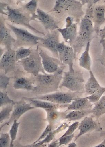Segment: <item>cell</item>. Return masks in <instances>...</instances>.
<instances>
[{
	"mask_svg": "<svg viewBox=\"0 0 105 147\" xmlns=\"http://www.w3.org/2000/svg\"><path fill=\"white\" fill-rule=\"evenodd\" d=\"M100 0H85L87 7L85 15L81 20L76 39L72 46L76 58L88 43L91 42L96 34L92 21L94 7Z\"/></svg>",
	"mask_w": 105,
	"mask_h": 147,
	"instance_id": "cell-1",
	"label": "cell"
},
{
	"mask_svg": "<svg viewBox=\"0 0 105 147\" xmlns=\"http://www.w3.org/2000/svg\"><path fill=\"white\" fill-rule=\"evenodd\" d=\"M83 6L80 1L58 0L55 1L52 9L47 13L58 22H61L70 17L75 22L80 24L85 14L82 10Z\"/></svg>",
	"mask_w": 105,
	"mask_h": 147,
	"instance_id": "cell-2",
	"label": "cell"
},
{
	"mask_svg": "<svg viewBox=\"0 0 105 147\" xmlns=\"http://www.w3.org/2000/svg\"><path fill=\"white\" fill-rule=\"evenodd\" d=\"M66 67V65H63L54 73L39 74L34 77L35 90L33 92L36 95L40 96L58 91L62 80L64 71Z\"/></svg>",
	"mask_w": 105,
	"mask_h": 147,
	"instance_id": "cell-3",
	"label": "cell"
},
{
	"mask_svg": "<svg viewBox=\"0 0 105 147\" xmlns=\"http://www.w3.org/2000/svg\"><path fill=\"white\" fill-rule=\"evenodd\" d=\"M12 3H10L7 8V20L17 25L24 26L27 28L30 29L36 34H40L45 36L44 32L37 30L31 25L30 22L31 21L32 16L23 7H17L11 6Z\"/></svg>",
	"mask_w": 105,
	"mask_h": 147,
	"instance_id": "cell-4",
	"label": "cell"
},
{
	"mask_svg": "<svg viewBox=\"0 0 105 147\" xmlns=\"http://www.w3.org/2000/svg\"><path fill=\"white\" fill-rule=\"evenodd\" d=\"M6 24L16 37V41L13 48L15 51L22 47L32 48L34 46H37L39 41L42 38L34 35L25 29L18 28L8 23Z\"/></svg>",
	"mask_w": 105,
	"mask_h": 147,
	"instance_id": "cell-5",
	"label": "cell"
},
{
	"mask_svg": "<svg viewBox=\"0 0 105 147\" xmlns=\"http://www.w3.org/2000/svg\"><path fill=\"white\" fill-rule=\"evenodd\" d=\"M39 47L37 45L35 49L31 48V53L30 56L17 62L23 67L25 71L34 77L38 75L39 73L46 74L39 54Z\"/></svg>",
	"mask_w": 105,
	"mask_h": 147,
	"instance_id": "cell-6",
	"label": "cell"
},
{
	"mask_svg": "<svg viewBox=\"0 0 105 147\" xmlns=\"http://www.w3.org/2000/svg\"><path fill=\"white\" fill-rule=\"evenodd\" d=\"M85 84L83 73L81 71L74 70L64 72L62 81L59 88L65 87L72 92H85Z\"/></svg>",
	"mask_w": 105,
	"mask_h": 147,
	"instance_id": "cell-7",
	"label": "cell"
},
{
	"mask_svg": "<svg viewBox=\"0 0 105 147\" xmlns=\"http://www.w3.org/2000/svg\"><path fill=\"white\" fill-rule=\"evenodd\" d=\"M84 91L67 92H58L51 94L37 96L33 98L59 105L69 104L77 98H81Z\"/></svg>",
	"mask_w": 105,
	"mask_h": 147,
	"instance_id": "cell-8",
	"label": "cell"
},
{
	"mask_svg": "<svg viewBox=\"0 0 105 147\" xmlns=\"http://www.w3.org/2000/svg\"><path fill=\"white\" fill-rule=\"evenodd\" d=\"M60 33L57 29L47 31V34L39 41V47H43L49 50L53 57L59 59V55L56 50V46L60 43Z\"/></svg>",
	"mask_w": 105,
	"mask_h": 147,
	"instance_id": "cell-9",
	"label": "cell"
},
{
	"mask_svg": "<svg viewBox=\"0 0 105 147\" xmlns=\"http://www.w3.org/2000/svg\"><path fill=\"white\" fill-rule=\"evenodd\" d=\"M37 19L47 31H53L59 28L58 25L61 22L58 21L50 14L40 8L37 9L36 14L32 16L31 20L36 21Z\"/></svg>",
	"mask_w": 105,
	"mask_h": 147,
	"instance_id": "cell-10",
	"label": "cell"
},
{
	"mask_svg": "<svg viewBox=\"0 0 105 147\" xmlns=\"http://www.w3.org/2000/svg\"><path fill=\"white\" fill-rule=\"evenodd\" d=\"M34 108L22 98L19 101H15L13 103V110L9 120L6 123L1 126V130L5 125H10L12 123H13L15 120L18 121L24 114L33 109Z\"/></svg>",
	"mask_w": 105,
	"mask_h": 147,
	"instance_id": "cell-11",
	"label": "cell"
},
{
	"mask_svg": "<svg viewBox=\"0 0 105 147\" xmlns=\"http://www.w3.org/2000/svg\"><path fill=\"white\" fill-rule=\"evenodd\" d=\"M13 87L15 90H21L27 91H35L34 85V76L31 75L27 77L23 75L22 72L16 70L15 72Z\"/></svg>",
	"mask_w": 105,
	"mask_h": 147,
	"instance_id": "cell-12",
	"label": "cell"
},
{
	"mask_svg": "<svg viewBox=\"0 0 105 147\" xmlns=\"http://www.w3.org/2000/svg\"><path fill=\"white\" fill-rule=\"evenodd\" d=\"M7 20L4 15L0 16V44L5 47L7 50L13 49L16 39L11 35V29L7 27L5 22Z\"/></svg>",
	"mask_w": 105,
	"mask_h": 147,
	"instance_id": "cell-13",
	"label": "cell"
},
{
	"mask_svg": "<svg viewBox=\"0 0 105 147\" xmlns=\"http://www.w3.org/2000/svg\"><path fill=\"white\" fill-rule=\"evenodd\" d=\"M13 49L7 50L0 59V69L6 74L11 72H15L17 63Z\"/></svg>",
	"mask_w": 105,
	"mask_h": 147,
	"instance_id": "cell-14",
	"label": "cell"
},
{
	"mask_svg": "<svg viewBox=\"0 0 105 147\" xmlns=\"http://www.w3.org/2000/svg\"><path fill=\"white\" fill-rule=\"evenodd\" d=\"M39 52L42 59L43 67L45 71L47 73H55L60 66L64 65L61 63L59 59L49 56L40 47H39Z\"/></svg>",
	"mask_w": 105,
	"mask_h": 147,
	"instance_id": "cell-15",
	"label": "cell"
},
{
	"mask_svg": "<svg viewBox=\"0 0 105 147\" xmlns=\"http://www.w3.org/2000/svg\"><path fill=\"white\" fill-rule=\"evenodd\" d=\"M102 1L103 3L96 5L93 13L92 21L97 36H99L101 26L105 22V0Z\"/></svg>",
	"mask_w": 105,
	"mask_h": 147,
	"instance_id": "cell-16",
	"label": "cell"
},
{
	"mask_svg": "<svg viewBox=\"0 0 105 147\" xmlns=\"http://www.w3.org/2000/svg\"><path fill=\"white\" fill-rule=\"evenodd\" d=\"M78 24L76 22H74L71 25L66 27L65 28L57 29L58 32L62 34L64 42L68 43L71 47L73 46L78 35Z\"/></svg>",
	"mask_w": 105,
	"mask_h": 147,
	"instance_id": "cell-17",
	"label": "cell"
},
{
	"mask_svg": "<svg viewBox=\"0 0 105 147\" xmlns=\"http://www.w3.org/2000/svg\"><path fill=\"white\" fill-rule=\"evenodd\" d=\"M98 125L97 123L94 121L92 116L90 117H84L78 127V130L80 132L77 135L74 140L76 141L80 136L89 132L90 131L97 128Z\"/></svg>",
	"mask_w": 105,
	"mask_h": 147,
	"instance_id": "cell-18",
	"label": "cell"
},
{
	"mask_svg": "<svg viewBox=\"0 0 105 147\" xmlns=\"http://www.w3.org/2000/svg\"><path fill=\"white\" fill-rule=\"evenodd\" d=\"M93 104L89 100L84 98H80L74 100L72 102L67 105V110L65 112L70 111L90 109H92Z\"/></svg>",
	"mask_w": 105,
	"mask_h": 147,
	"instance_id": "cell-19",
	"label": "cell"
},
{
	"mask_svg": "<svg viewBox=\"0 0 105 147\" xmlns=\"http://www.w3.org/2000/svg\"><path fill=\"white\" fill-rule=\"evenodd\" d=\"M22 98L27 102L30 103L32 106L36 108H43L44 110L54 108H64L66 107V105L56 104L44 100L35 99L33 98L23 97Z\"/></svg>",
	"mask_w": 105,
	"mask_h": 147,
	"instance_id": "cell-20",
	"label": "cell"
},
{
	"mask_svg": "<svg viewBox=\"0 0 105 147\" xmlns=\"http://www.w3.org/2000/svg\"><path fill=\"white\" fill-rule=\"evenodd\" d=\"M58 109L54 108L45 110L47 113L46 120L49 124L53 126L58 123L60 121L65 119V117L68 112L58 111Z\"/></svg>",
	"mask_w": 105,
	"mask_h": 147,
	"instance_id": "cell-21",
	"label": "cell"
},
{
	"mask_svg": "<svg viewBox=\"0 0 105 147\" xmlns=\"http://www.w3.org/2000/svg\"><path fill=\"white\" fill-rule=\"evenodd\" d=\"M76 58L73 47L70 46L66 45L62 57L61 63L65 65H68L69 71H73L75 70L74 68V61Z\"/></svg>",
	"mask_w": 105,
	"mask_h": 147,
	"instance_id": "cell-22",
	"label": "cell"
},
{
	"mask_svg": "<svg viewBox=\"0 0 105 147\" xmlns=\"http://www.w3.org/2000/svg\"><path fill=\"white\" fill-rule=\"evenodd\" d=\"M68 124L66 123H64L60 125L56 129L51 131L49 134L44 139L41 140L35 144H32L31 145H28V146H26L39 147L46 146V144L50 142L54 139L55 136L56 134L64 130L67 127H68Z\"/></svg>",
	"mask_w": 105,
	"mask_h": 147,
	"instance_id": "cell-23",
	"label": "cell"
},
{
	"mask_svg": "<svg viewBox=\"0 0 105 147\" xmlns=\"http://www.w3.org/2000/svg\"><path fill=\"white\" fill-rule=\"evenodd\" d=\"M90 44L91 42L88 43L79 59L80 66L89 71L91 70L92 65V58L90 54Z\"/></svg>",
	"mask_w": 105,
	"mask_h": 147,
	"instance_id": "cell-24",
	"label": "cell"
},
{
	"mask_svg": "<svg viewBox=\"0 0 105 147\" xmlns=\"http://www.w3.org/2000/svg\"><path fill=\"white\" fill-rule=\"evenodd\" d=\"M89 73L90 77L86 83L84 87L85 92L86 94L88 96L95 92L101 87L92 70L89 71Z\"/></svg>",
	"mask_w": 105,
	"mask_h": 147,
	"instance_id": "cell-25",
	"label": "cell"
},
{
	"mask_svg": "<svg viewBox=\"0 0 105 147\" xmlns=\"http://www.w3.org/2000/svg\"><path fill=\"white\" fill-rule=\"evenodd\" d=\"M92 113V109L83 110H73L67 113L65 119L70 121H76Z\"/></svg>",
	"mask_w": 105,
	"mask_h": 147,
	"instance_id": "cell-26",
	"label": "cell"
},
{
	"mask_svg": "<svg viewBox=\"0 0 105 147\" xmlns=\"http://www.w3.org/2000/svg\"><path fill=\"white\" fill-rule=\"evenodd\" d=\"M94 107L92 109V116L96 119L105 114V96H103L97 102L94 104Z\"/></svg>",
	"mask_w": 105,
	"mask_h": 147,
	"instance_id": "cell-27",
	"label": "cell"
},
{
	"mask_svg": "<svg viewBox=\"0 0 105 147\" xmlns=\"http://www.w3.org/2000/svg\"><path fill=\"white\" fill-rule=\"evenodd\" d=\"M15 56L17 62L28 57L31 53V48L21 47L15 50Z\"/></svg>",
	"mask_w": 105,
	"mask_h": 147,
	"instance_id": "cell-28",
	"label": "cell"
},
{
	"mask_svg": "<svg viewBox=\"0 0 105 147\" xmlns=\"http://www.w3.org/2000/svg\"><path fill=\"white\" fill-rule=\"evenodd\" d=\"M13 103L11 104L2 107V109L0 112L1 123L3 121L10 118L11 115L10 113L13 111Z\"/></svg>",
	"mask_w": 105,
	"mask_h": 147,
	"instance_id": "cell-29",
	"label": "cell"
},
{
	"mask_svg": "<svg viewBox=\"0 0 105 147\" xmlns=\"http://www.w3.org/2000/svg\"><path fill=\"white\" fill-rule=\"evenodd\" d=\"M105 92V87H101L95 92L88 96L86 97L91 103L94 104L97 102L102 96Z\"/></svg>",
	"mask_w": 105,
	"mask_h": 147,
	"instance_id": "cell-30",
	"label": "cell"
},
{
	"mask_svg": "<svg viewBox=\"0 0 105 147\" xmlns=\"http://www.w3.org/2000/svg\"><path fill=\"white\" fill-rule=\"evenodd\" d=\"M38 1L32 0L22 6L32 16L36 14L37 9Z\"/></svg>",
	"mask_w": 105,
	"mask_h": 147,
	"instance_id": "cell-31",
	"label": "cell"
},
{
	"mask_svg": "<svg viewBox=\"0 0 105 147\" xmlns=\"http://www.w3.org/2000/svg\"><path fill=\"white\" fill-rule=\"evenodd\" d=\"M20 122H17V120H15L14 121L13 125L11 126V129L9 131V134L11 139L10 147H12L14 146V142L16 139L19 125H20Z\"/></svg>",
	"mask_w": 105,
	"mask_h": 147,
	"instance_id": "cell-32",
	"label": "cell"
},
{
	"mask_svg": "<svg viewBox=\"0 0 105 147\" xmlns=\"http://www.w3.org/2000/svg\"><path fill=\"white\" fill-rule=\"evenodd\" d=\"M15 101L10 99L7 92L0 91V107H2L9 105L11 104Z\"/></svg>",
	"mask_w": 105,
	"mask_h": 147,
	"instance_id": "cell-33",
	"label": "cell"
},
{
	"mask_svg": "<svg viewBox=\"0 0 105 147\" xmlns=\"http://www.w3.org/2000/svg\"><path fill=\"white\" fill-rule=\"evenodd\" d=\"M11 141L10 134L8 133H1L0 136V147H10Z\"/></svg>",
	"mask_w": 105,
	"mask_h": 147,
	"instance_id": "cell-34",
	"label": "cell"
},
{
	"mask_svg": "<svg viewBox=\"0 0 105 147\" xmlns=\"http://www.w3.org/2000/svg\"><path fill=\"white\" fill-rule=\"evenodd\" d=\"M4 72H1L0 74V89L6 90L9 84L11 78L6 76Z\"/></svg>",
	"mask_w": 105,
	"mask_h": 147,
	"instance_id": "cell-35",
	"label": "cell"
},
{
	"mask_svg": "<svg viewBox=\"0 0 105 147\" xmlns=\"http://www.w3.org/2000/svg\"><path fill=\"white\" fill-rule=\"evenodd\" d=\"M74 136V133L70 135L61 136L58 139V147L65 145L66 146L70 143Z\"/></svg>",
	"mask_w": 105,
	"mask_h": 147,
	"instance_id": "cell-36",
	"label": "cell"
},
{
	"mask_svg": "<svg viewBox=\"0 0 105 147\" xmlns=\"http://www.w3.org/2000/svg\"><path fill=\"white\" fill-rule=\"evenodd\" d=\"M80 124L79 122L75 121V122H74L72 124V125L69 126L68 130L61 136H68L73 134L77 128H78Z\"/></svg>",
	"mask_w": 105,
	"mask_h": 147,
	"instance_id": "cell-37",
	"label": "cell"
},
{
	"mask_svg": "<svg viewBox=\"0 0 105 147\" xmlns=\"http://www.w3.org/2000/svg\"><path fill=\"white\" fill-rule=\"evenodd\" d=\"M53 127V126L52 125L49 124H48L47 127H46V129H45L42 134H41V136H39L38 139L35 142H34L33 144H35V143L39 142V141L41 140L44 139L49 134L50 132L52 131Z\"/></svg>",
	"mask_w": 105,
	"mask_h": 147,
	"instance_id": "cell-38",
	"label": "cell"
},
{
	"mask_svg": "<svg viewBox=\"0 0 105 147\" xmlns=\"http://www.w3.org/2000/svg\"><path fill=\"white\" fill-rule=\"evenodd\" d=\"M66 45L64 41H63V42L58 43L56 46L57 51L58 55H59V59L61 61Z\"/></svg>",
	"mask_w": 105,
	"mask_h": 147,
	"instance_id": "cell-39",
	"label": "cell"
},
{
	"mask_svg": "<svg viewBox=\"0 0 105 147\" xmlns=\"http://www.w3.org/2000/svg\"><path fill=\"white\" fill-rule=\"evenodd\" d=\"M99 44L102 45V51L99 57L100 61L103 65L105 66V40L100 39Z\"/></svg>",
	"mask_w": 105,
	"mask_h": 147,
	"instance_id": "cell-40",
	"label": "cell"
},
{
	"mask_svg": "<svg viewBox=\"0 0 105 147\" xmlns=\"http://www.w3.org/2000/svg\"><path fill=\"white\" fill-rule=\"evenodd\" d=\"M10 1H9L8 2H6L4 1H0V13L1 15H6L7 16V8L11 2Z\"/></svg>",
	"mask_w": 105,
	"mask_h": 147,
	"instance_id": "cell-41",
	"label": "cell"
},
{
	"mask_svg": "<svg viewBox=\"0 0 105 147\" xmlns=\"http://www.w3.org/2000/svg\"><path fill=\"white\" fill-rule=\"evenodd\" d=\"M99 36L101 38L100 39L105 40V26L104 28L100 29Z\"/></svg>",
	"mask_w": 105,
	"mask_h": 147,
	"instance_id": "cell-42",
	"label": "cell"
},
{
	"mask_svg": "<svg viewBox=\"0 0 105 147\" xmlns=\"http://www.w3.org/2000/svg\"><path fill=\"white\" fill-rule=\"evenodd\" d=\"M58 140H56L53 141V142L50 143L48 145L49 147H58Z\"/></svg>",
	"mask_w": 105,
	"mask_h": 147,
	"instance_id": "cell-43",
	"label": "cell"
},
{
	"mask_svg": "<svg viewBox=\"0 0 105 147\" xmlns=\"http://www.w3.org/2000/svg\"><path fill=\"white\" fill-rule=\"evenodd\" d=\"M6 51V48H3L1 47H0V57H1L4 54L5 52Z\"/></svg>",
	"mask_w": 105,
	"mask_h": 147,
	"instance_id": "cell-44",
	"label": "cell"
},
{
	"mask_svg": "<svg viewBox=\"0 0 105 147\" xmlns=\"http://www.w3.org/2000/svg\"><path fill=\"white\" fill-rule=\"evenodd\" d=\"M96 147H105V139L102 143L96 146Z\"/></svg>",
	"mask_w": 105,
	"mask_h": 147,
	"instance_id": "cell-45",
	"label": "cell"
},
{
	"mask_svg": "<svg viewBox=\"0 0 105 147\" xmlns=\"http://www.w3.org/2000/svg\"><path fill=\"white\" fill-rule=\"evenodd\" d=\"M76 146V144L74 142L70 143L68 145V147H75Z\"/></svg>",
	"mask_w": 105,
	"mask_h": 147,
	"instance_id": "cell-46",
	"label": "cell"
}]
</instances>
